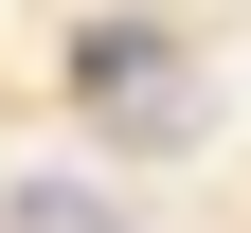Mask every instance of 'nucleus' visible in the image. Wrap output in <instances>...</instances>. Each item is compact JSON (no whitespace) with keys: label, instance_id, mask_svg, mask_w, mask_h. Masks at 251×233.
<instances>
[{"label":"nucleus","instance_id":"1","mask_svg":"<svg viewBox=\"0 0 251 233\" xmlns=\"http://www.w3.org/2000/svg\"><path fill=\"white\" fill-rule=\"evenodd\" d=\"M18 233H126V215H108L90 180H18Z\"/></svg>","mask_w":251,"mask_h":233}]
</instances>
